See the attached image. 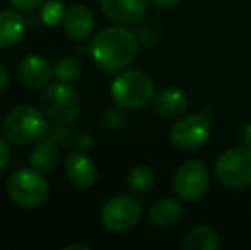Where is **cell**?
<instances>
[{
	"label": "cell",
	"mask_w": 251,
	"mask_h": 250,
	"mask_svg": "<svg viewBox=\"0 0 251 250\" xmlns=\"http://www.w3.org/2000/svg\"><path fill=\"white\" fill-rule=\"evenodd\" d=\"M91 57L106 74L125 70L139 54L135 33L123 26H113L100 31L91 41Z\"/></svg>",
	"instance_id": "6da1fadb"
},
{
	"label": "cell",
	"mask_w": 251,
	"mask_h": 250,
	"mask_svg": "<svg viewBox=\"0 0 251 250\" xmlns=\"http://www.w3.org/2000/svg\"><path fill=\"white\" fill-rule=\"evenodd\" d=\"M3 136L14 144H33L48 134V117L33 105H19L3 120Z\"/></svg>",
	"instance_id": "7a4b0ae2"
},
{
	"label": "cell",
	"mask_w": 251,
	"mask_h": 250,
	"mask_svg": "<svg viewBox=\"0 0 251 250\" xmlns=\"http://www.w3.org/2000/svg\"><path fill=\"white\" fill-rule=\"evenodd\" d=\"M154 96V81L142 70H122L111 83L113 101L126 110L147 107Z\"/></svg>",
	"instance_id": "3957f363"
},
{
	"label": "cell",
	"mask_w": 251,
	"mask_h": 250,
	"mask_svg": "<svg viewBox=\"0 0 251 250\" xmlns=\"http://www.w3.org/2000/svg\"><path fill=\"white\" fill-rule=\"evenodd\" d=\"M10 200L24 209L41 206L50 195V184L36 168H19L7 180Z\"/></svg>",
	"instance_id": "277c9868"
},
{
	"label": "cell",
	"mask_w": 251,
	"mask_h": 250,
	"mask_svg": "<svg viewBox=\"0 0 251 250\" xmlns=\"http://www.w3.org/2000/svg\"><path fill=\"white\" fill-rule=\"evenodd\" d=\"M41 110L53 124L69 125L80 111V96L67 83L48 84L41 94Z\"/></svg>",
	"instance_id": "5b68a950"
},
{
	"label": "cell",
	"mask_w": 251,
	"mask_h": 250,
	"mask_svg": "<svg viewBox=\"0 0 251 250\" xmlns=\"http://www.w3.org/2000/svg\"><path fill=\"white\" fill-rule=\"evenodd\" d=\"M215 175L231 189H246L251 185V149L250 147H232L217 158Z\"/></svg>",
	"instance_id": "8992f818"
},
{
	"label": "cell",
	"mask_w": 251,
	"mask_h": 250,
	"mask_svg": "<svg viewBox=\"0 0 251 250\" xmlns=\"http://www.w3.org/2000/svg\"><path fill=\"white\" fill-rule=\"evenodd\" d=\"M142 204L139 199L120 194L108 200L101 209V223L113 233H123L133 228L140 220Z\"/></svg>",
	"instance_id": "52a82bcc"
},
{
	"label": "cell",
	"mask_w": 251,
	"mask_h": 250,
	"mask_svg": "<svg viewBox=\"0 0 251 250\" xmlns=\"http://www.w3.org/2000/svg\"><path fill=\"white\" fill-rule=\"evenodd\" d=\"M208 184H210L208 170L205 168L203 163L195 160L183 163L173 177L175 194L181 197L183 200H188V202L200 200L207 194Z\"/></svg>",
	"instance_id": "ba28073f"
},
{
	"label": "cell",
	"mask_w": 251,
	"mask_h": 250,
	"mask_svg": "<svg viewBox=\"0 0 251 250\" xmlns=\"http://www.w3.org/2000/svg\"><path fill=\"white\" fill-rule=\"evenodd\" d=\"M210 122L203 115H186L171 127L169 139L179 149H197L210 139Z\"/></svg>",
	"instance_id": "9c48e42d"
},
{
	"label": "cell",
	"mask_w": 251,
	"mask_h": 250,
	"mask_svg": "<svg viewBox=\"0 0 251 250\" xmlns=\"http://www.w3.org/2000/svg\"><path fill=\"white\" fill-rule=\"evenodd\" d=\"M17 77L21 84H24L29 89H41L51 83V77H55L51 63L41 55H26L17 63Z\"/></svg>",
	"instance_id": "30bf717a"
},
{
	"label": "cell",
	"mask_w": 251,
	"mask_h": 250,
	"mask_svg": "<svg viewBox=\"0 0 251 250\" xmlns=\"http://www.w3.org/2000/svg\"><path fill=\"white\" fill-rule=\"evenodd\" d=\"M62 24L67 36L74 41H86L94 33V16L89 7L82 3H72L67 7Z\"/></svg>",
	"instance_id": "8fae6325"
},
{
	"label": "cell",
	"mask_w": 251,
	"mask_h": 250,
	"mask_svg": "<svg viewBox=\"0 0 251 250\" xmlns=\"http://www.w3.org/2000/svg\"><path fill=\"white\" fill-rule=\"evenodd\" d=\"M101 9L116 24L139 23L147 12V0H100Z\"/></svg>",
	"instance_id": "7c38bea8"
},
{
	"label": "cell",
	"mask_w": 251,
	"mask_h": 250,
	"mask_svg": "<svg viewBox=\"0 0 251 250\" xmlns=\"http://www.w3.org/2000/svg\"><path fill=\"white\" fill-rule=\"evenodd\" d=\"M65 173L77 189H91L96 184V165L84 151H75L67 156Z\"/></svg>",
	"instance_id": "4fadbf2b"
},
{
	"label": "cell",
	"mask_w": 251,
	"mask_h": 250,
	"mask_svg": "<svg viewBox=\"0 0 251 250\" xmlns=\"http://www.w3.org/2000/svg\"><path fill=\"white\" fill-rule=\"evenodd\" d=\"M154 111L162 118H176L183 115L188 108V96L178 87H168L159 91L152 100Z\"/></svg>",
	"instance_id": "5bb4252c"
},
{
	"label": "cell",
	"mask_w": 251,
	"mask_h": 250,
	"mask_svg": "<svg viewBox=\"0 0 251 250\" xmlns=\"http://www.w3.org/2000/svg\"><path fill=\"white\" fill-rule=\"evenodd\" d=\"M26 33V21L16 10H0V50L17 45Z\"/></svg>",
	"instance_id": "9a60e30c"
},
{
	"label": "cell",
	"mask_w": 251,
	"mask_h": 250,
	"mask_svg": "<svg viewBox=\"0 0 251 250\" xmlns=\"http://www.w3.org/2000/svg\"><path fill=\"white\" fill-rule=\"evenodd\" d=\"M60 158V151H58V144L51 139H45L34 146L33 153H31V167L36 168L41 173H48L53 168L56 167Z\"/></svg>",
	"instance_id": "2e32d148"
},
{
	"label": "cell",
	"mask_w": 251,
	"mask_h": 250,
	"mask_svg": "<svg viewBox=\"0 0 251 250\" xmlns=\"http://www.w3.org/2000/svg\"><path fill=\"white\" fill-rule=\"evenodd\" d=\"M183 207L175 199H161L154 202L149 209V220L154 226H171L181 218Z\"/></svg>",
	"instance_id": "e0dca14e"
},
{
	"label": "cell",
	"mask_w": 251,
	"mask_h": 250,
	"mask_svg": "<svg viewBox=\"0 0 251 250\" xmlns=\"http://www.w3.org/2000/svg\"><path fill=\"white\" fill-rule=\"evenodd\" d=\"M221 245L219 235L210 226H195L186 233L183 240L185 250H217Z\"/></svg>",
	"instance_id": "ac0fdd59"
},
{
	"label": "cell",
	"mask_w": 251,
	"mask_h": 250,
	"mask_svg": "<svg viewBox=\"0 0 251 250\" xmlns=\"http://www.w3.org/2000/svg\"><path fill=\"white\" fill-rule=\"evenodd\" d=\"M154 180V171L147 165H139V167L132 168V171L128 173V185L135 194H144L151 190Z\"/></svg>",
	"instance_id": "d6986e66"
},
{
	"label": "cell",
	"mask_w": 251,
	"mask_h": 250,
	"mask_svg": "<svg viewBox=\"0 0 251 250\" xmlns=\"http://www.w3.org/2000/svg\"><path fill=\"white\" fill-rule=\"evenodd\" d=\"M53 72L60 83L74 84L80 77V63L74 57H62L53 65Z\"/></svg>",
	"instance_id": "ffe728a7"
},
{
	"label": "cell",
	"mask_w": 251,
	"mask_h": 250,
	"mask_svg": "<svg viewBox=\"0 0 251 250\" xmlns=\"http://www.w3.org/2000/svg\"><path fill=\"white\" fill-rule=\"evenodd\" d=\"M65 10H67L65 5H63L60 0H47V2L40 7V17L45 26L56 28L58 24L63 23Z\"/></svg>",
	"instance_id": "44dd1931"
},
{
	"label": "cell",
	"mask_w": 251,
	"mask_h": 250,
	"mask_svg": "<svg viewBox=\"0 0 251 250\" xmlns=\"http://www.w3.org/2000/svg\"><path fill=\"white\" fill-rule=\"evenodd\" d=\"M50 139L55 140L58 146H67L69 140L72 139V132L69 127H65V124H56V127H53L50 132Z\"/></svg>",
	"instance_id": "7402d4cb"
},
{
	"label": "cell",
	"mask_w": 251,
	"mask_h": 250,
	"mask_svg": "<svg viewBox=\"0 0 251 250\" xmlns=\"http://www.w3.org/2000/svg\"><path fill=\"white\" fill-rule=\"evenodd\" d=\"M47 0H10L14 9L21 10V12H33L38 10Z\"/></svg>",
	"instance_id": "603a6c76"
},
{
	"label": "cell",
	"mask_w": 251,
	"mask_h": 250,
	"mask_svg": "<svg viewBox=\"0 0 251 250\" xmlns=\"http://www.w3.org/2000/svg\"><path fill=\"white\" fill-rule=\"evenodd\" d=\"M10 161V146H9V139H3L0 137V171H3L7 168Z\"/></svg>",
	"instance_id": "cb8c5ba5"
},
{
	"label": "cell",
	"mask_w": 251,
	"mask_h": 250,
	"mask_svg": "<svg viewBox=\"0 0 251 250\" xmlns=\"http://www.w3.org/2000/svg\"><path fill=\"white\" fill-rule=\"evenodd\" d=\"M239 140L245 147H250L251 149V124L245 125L239 132Z\"/></svg>",
	"instance_id": "d4e9b609"
},
{
	"label": "cell",
	"mask_w": 251,
	"mask_h": 250,
	"mask_svg": "<svg viewBox=\"0 0 251 250\" xmlns=\"http://www.w3.org/2000/svg\"><path fill=\"white\" fill-rule=\"evenodd\" d=\"M7 86H9V74H7L5 67L0 63V93H3Z\"/></svg>",
	"instance_id": "484cf974"
},
{
	"label": "cell",
	"mask_w": 251,
	"mask_h": 250,
	"mask_svg": "<svg viewBox=\"0 0 251 250\" xmlns=\"http://www.w3.org/2000/svg\"><path fill=\"white\" fill-rule=\"evenodd\" d=\"M151 2H154L157 7H164V9H168V7H175L176 3H179V0H151Z\"/></svg>",
	"instance_id": "4316f807"
},
{
	"label": "cell",
	"mask_w": 251,
	"mask_h": 250,
	"mask_svg": "<svg viewBox=\"0 0 251 250\" xmlns=\"http://www.w3.org/2000/svg\"><path fill=\"white\" fill-rule=\"evenodd\" d=\"M89 140H91V136H87V134H80V136H79V146L86 149V147L91 146Z\"/></svg>",
	"instance_id": "83f0119b"
},
{
	"label": "cell",
	"mask_w": 251,
	"mask_h": 250,
	"mask_svg": "<svg viewBox=\"0 0 251 250\" xmlns=\"http://www.w3.org/2000/svg\"><path fill=\"white\" fill-rule=\"evenodd\" d=\"M74 249L89 250L91 247H89V245H84V244H70V245H65V247H63V250H74Z\"/></svg>",
	"instance_id": "f1b7e54d"
}]
</instances>
